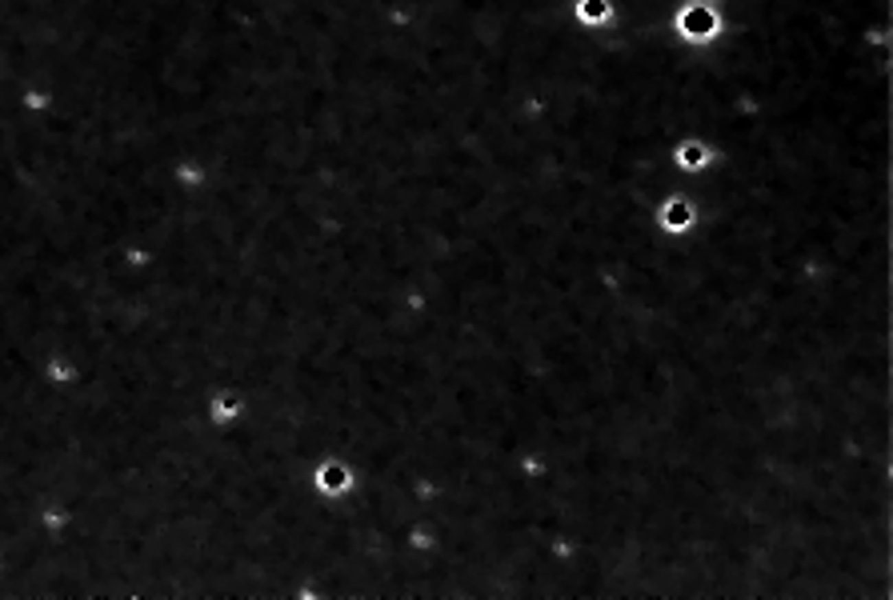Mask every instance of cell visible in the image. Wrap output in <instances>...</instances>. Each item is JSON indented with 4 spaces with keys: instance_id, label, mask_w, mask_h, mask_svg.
I'll return each mask as SVG.
<instances>
[{
    "instance_id": "4",
    "label": "cell",
    "mask_w": 893,
    "mask_h": 600,
    "mask_svg": "<svg viewBox=\"0 0 893 600\" xmlns=\"http://www.w3.org/2000/svg\"><path fill=\"white\" fill-rule=\"evenodd\" d=\"M681 28L693 36V41H705V36L717 32V16H713L709 8H689V12L681 16Z\"/></svg>"
},
{
    "instance_id": "2",
    "label": "cell",
    "mask_w": 893,
    "mask_h": 600,
    "mask_svg": "<svg viewBox=\"0 0 893 600\" xmlns=\"http://www.w3.org/2000/svg\"><path fill=\"white\" fill-rule=\"evenodd\" d=\"M317 485H321V492H329V496H341V492L353 488V468H349V464H325V468L317 472Z\"/></svg>"
},
{
    "instance_id": "1",
    "label": "cell",
    "mask_w": 893,
    "mask_h": 600,
    "mask_svg": "<svg viewBox=\"0 0 893 600\" xmlns=\"http://www.w3.org/2000/svg\"><path fill=\"white\" fill-rule=\"evenodd\" d=\"M661 229L665 232H673V236H677V232H689L693 229V224H697V208L689 205V200H685V196H673V200H665V205H661Z\"/></svg>"
},
{
    "instance_id": "3",
    "label": "cell",
    "mask_w": 893,
    "mask_h": 600,
    "mask_svg": "<svg viewBox=\"0 0 893 600\" xmlns=\"http://www.w3.org/2000/svg\"><path fill=\"white\" fill-rule=\"evenodd\" d=\"M709 157H713V152H709V144H701V140H685L681 148H673V161L681 164L685 172H701L709 164Z\"/></svg>"
}]
</instances>
